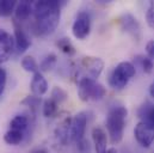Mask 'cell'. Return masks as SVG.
I'll use <instances>...</instances> for the list:
<instances>
[{
  "label": "cell",
  "instance_id": "cell-1",
  "mask_svg": "<svg viewBox=\"0 0 154 153\" xmlns=\"http://www.w3.org/2000/svg\"><path fill=\"white\" fill-rule=\"evenodd\" d=\"M65 1L56 0H39L34 2V33L37 36L51 35L60 23L61 7Z\"/></svg>",
  "mask_w": 154,
  "mask_h": 153
},
{
  "label": "cell",
  "instance_id": "cell-2",
  "mask_svg": "<svg viewBox=\"0 0 154 153\" xmlns=\"http://www.w3.org/2000/svg\"><path fill=\"white\" fill-rule=\"evenodd\" d=\"M127 115H128V110L122 105L112 107L108 113L106 129H108V135L112 145L119 144L123 139Z\"/></svg>",
  "mask_w": 154,
  "mask_h": 153
},
{
  "label": "cell",
  "instance_id": "cell-3",
  "mask_svg": "<svg viewBox=\"0 0 154 153\" xmlns=\"http://www.w3.org/2000/svg\"><path fill=\"white\" fill-rule=\"evenodd\" d=\"M106 93L105 87L99 84L96 79L90 76H84L79 80L78 84V96L82 102L88 101H99Z\"/></svg>",
  "mask_w": 154,
  "mask_h": 153
},
{
  "label": "cell",
  "instance_id": "cell-4",
  "mask_svg": "<svg viewBox=\"0 0 154 153\" xmlns=\"http://www.w3.org/2000/svg\"><path fill=\"white\" fill-rule=\"evenodd\" d=\"M136 68L131 62H119L109 74V85L115 90H122L128 81L135 76Z\"/></svg>",
  "mask_w": 154,
  "mask_h": 153
},
{
  "label": "cell",
  "instance_id": "cell-5",
  "mask_svg": "<svg viewBox=\"0 0 154 153\" xmlns=\"http://www.w3.org/2000/svg\"><path fill=\"white\" fill-rule=\"evenodd\" d=\"M91 31V17L87 12H79L72 25L73 36L77 39H85Z\"/></svg>",
  "mask_w": 154,
  "mask_h": 153
},
{
  "label": "cell",
  "instance_id": "cell-6",
  "mask_svg": "<svg viewBox=\"0 0 154 153\" xmlns=\"http://www.w3.org/2000/svg\"><path fill=\"white\" fill-rule=\"evenodd\" d=\"M134 136L139 142V145L147 148L154 141V127L148 122L141 121L135 126Z\"/></svg>",
  "mask_w": 154,
  "mask_h": 153
},
{
  "label": "cell",
  "instance_id": "cell-7",
  "mask_svg": "<svg viewBox=\"0 0 154 153\" xmlns=\"http://www.w3.org/2000/svg\"><path fill=\"white\" fill-rule=\"evenodd\" d=\"M86 126H87V116L85 113H79L71 120V124H69L71 141L79 144L85 139L84 135H85Z\"/></svg>",
  "mask_w": 154,
  "mask_h": 153
},
{
  "label": "cell",
  "instance_id": "cell-8",
  "mask_svg": "<svg viewBox=\"0 0 154 153\" xmlns=\"http://www.w3.org/2000/svg\"><path fill=\"white\" fill-rule=\"evenodd\" d=\"M16 48L14 38L4 29H0V64L6 62Z\"/></svg>",
  "mask_w": 154,
  "mask_h": 153
},
{
  "label": "cell",
  "instance_id": "cell-9",
  "mask_svg": "<svg viewBox=\"0 0 154 153\" xmlns=\"http://www.w3.org/2000/svg\"><path fill=\"white\" fill-rule=\"evenodd\" d=\"M81 66L82 68L87 72V74L92 79H97L100 76L103 68H104V62L100 58L96 56H85L81 59Z\"/></svg>",
  "mask_w": 154,
  "mask_h": 153
},
{
  "label": "cell",
  "instance_id": "cell-10",
  "mask_svg": "<svg viewBox=\"0 0 154 153\" xmlns=\"http://www.w3.org/2000/svg\"><path fill=\"white\" fill-rule=\"evenodd\" d=\"M13 27H14V36H13V38H14L16 49H17L18 53H24L31 45V39L29 37V35L26 34V31L22 28L20 23L14 20Z\"/></svg>",
  "mask_w": 154,
  "mask_h": 153
},
{
  "label": "cell",
  "instance_id": "cell-11",
  "mask_svg": "<svg viewBox=\"0 0 154 153\" xmlns=\"http://www.w3.org/2000/svg\"><path fill=\"white\" fill-rule=\"evenodd\" d=\"M119 24H121L122 30H124L125 33H128L133 37H135L136 39L140 37L141 27H140V23L137 22V19L133 14H130V13L123 14L119 18Z\"/></svg>",
  "mask_w": 154,
  "mask_h": 153
},
{
  "label": "cell",
  "instance_id": "cell-12",
  "mask_svg": "<svg viewBox=\"0 0 154 153\" xmlns=\"http://www.w3.org/2000/svg\"><path fill=\"white\" fill-rule=\"evenodd\" d=\"M92 140L94 144L96 153H105L106 152V145H108V136L103 128L94 127L92 129Z\"/></svg>",
  "mask_w": 154,
  "mask_h": 153
},
{
  "label": "cell",
  "instance_id": "cell-13",
  "mask_svg": "<svg viewBox=\"0 0 154 153\" xmlns=\"http://www.w3.org/2000/svg\"><path fill=\"white\" fill-rule=\"evenodd\" d=\"M32 11H34V2L26 1V0H23V1L18 2V4H17V7H16V10H14L16 20H17L18 23L28 20L29 17L31 16Z\"/></svg>",
  "mask_w": 154,
  "mask_h": 153
},
{
  "label": "cell",
  "instance_id": "cell-14",
  "mask_svg": "<svg viewBox=\"0 0 154 153\" xmlns=\"http://www.w3.org/2000/svg\"><path fill=\"white\" fill-rule=\"evenodd\" d=\"M30 90H31L32 95H35L37 97L43 96L48 91V83L41 72H37L34 74L32 80L30 83Z\"/></svg>",
  "mask_w": 154,
  "mask_h": 153
},
{
  "label": "cell",
  "instance_id": "cell-15",
  "mask_svg": "<svg viewBox=\"0 0 154 153\" xmlns=\"http://www.w3.org/2000/svg\"><path fill=\"white\" fill-rule=\"evenodd\" d=\"M23 139H24V132L14 130V129H8L4 135V141L12 146L19 145L23 141Z\"/></svg>",
  "mask_w": 154,
  "mask_h": 153
},
{
  "label": "cell",
  "instance_id": "cell-16",
  "mask_svg": "<svg viewBox=\"0 0 154 153\" xmlns=\"http://www.w3.org/2000/svg\"><path fill=\"white\" fill-rule=\"evenodd\" d=\"M29 127V118L25 115H17L10 122V129L25 132Z\"/></svg>",
  "mask_w": 154,
  "mask_h": 153
},
{
  "label": "cell",
  "instance_id": "cell-17",
  "mask_svg": "<svg viewBox=\"0 0 154 153\" xmlns=\"http://www.w3.org/2000/svg\"><path fill=\"white\" fill-rule=\"evenodd\" d=\"M139 117L154 127V105L147 103L146 105L141 107V109L139 110Z\"/></svg>",
  "mask_w": 154,
  "mask_h": 153
},
{
  "label": "cell",
  "instance_id": "cell-18",
  "mask_svg": "<svg viewBox=\"0 0 154 153\" xmlns=\"http://www.w3.org/2000/svg\"><path fill=\"white\" fill-rule=\"evenodd\" d=\"M17 4L16 0H0V16L10 17L14 12Z\"/></svg>",
  "mask_w": 154,
  "mask_h": 153
},
{
  "label": "cell",
  "instance_id": "cell-19",
  "mask_svg": "<svg viewBox=\"0 0 154 153\" xmlns=\"http://www.w3.org/2000/svg\"><path fill=\"white\" fill-rule=\"evenodd\" d=\"M56 62H57V56H56L54 53H50V54H48V55L41 61V64H39V70H41L42 72H49V71H51V70L55 67Z\"/></svg>",
  "mask_w": 154,
  "mask_h": 153
},
{
  "label": "cell",
  "instance_id": "cell-20",
  "mask_svg": "<svg viewBox=\"0 0 154 153\" xmlns=\"http://www.w3.org/2000/svg\"><path fill=\"white\" fill-rule=\"evenodd\" d=\"M57 109H59V104L54 99L48 98V99L44 101V103H43V115L45 117H54L57 114Z\"/></svg>",
  "mask_w": 154,
  "mask_h": 153
},
{
  "label": "cell",
  "instance_id": "cell-21",
  "mask_svg": "<svg viewBox=\"0 0 154 153\" xmlns=\"http://www.w3.org/2000/svg\"><path fill=\"white\" fill-rule=\"evenodd\" d=\"M56 45H57V48H59L62 53H65V54H67V55H74V54H75V48H74V45L72 44V42L69 41V38H67V37L60 38V39L56 42Z\"/></svg>",
  "mask_w": 154,
  "mask_h": 153
},
{
  "label": "cell",
  "instance_id": "cell-22",
  "mask_svg": "<svg viewBox=\"0 0 154 153\" xmlns=\"http://www.w3.org/2000/svg\"><path fill=\"white\" fill-rule=\"evenodd\" d=\"M22 67L24 68V71L30 72V73H34V74L39 72L38 65H37L36 60L32 56H25V58H23V60H22Z\"/></svg>",
  "mask_w": 154,
  "mask_h": 153
},
{
  "label": "cell",
  "instance_id": "cell-23",
  "mask_svg": "<svg viewBox=\"0 0 154 153\" xmlns=\"http://www.w3.org/2000/svg\"><path fill=\"white\" fill-rule=\"evenodd\" d=\"M50 98L54 99L57 104H61L62 102H65L67 98H68V93L60 86H55L51 91V95H50Z\"/></svg>",
  "mask_w": 154,
  "mask_h": 153
},
{
  "label": "cell",
  "instance_id": "cell-24",
  "mask_svg": "<svg viewBox=\"0 0 154 153\" xmlns=\"http://www.w3.org/2000/svg\"><path fill=\"white\" fill-rule=\"evenodd\" d=\"M136 61L139 62V65H140V67L142 68V71L145 72V73H151L152 71H153V61H152V59H149L148 56H143V55H139V56H136Z\"/></svg>",
  "mask_w": 154,
  "mask_h": 153
},
{
  "label": "cell",
  "instance_id": "cell-25",
  "mask_svg": "<svg viewBox=\"0 0 154 153\" xmlns=\"http://www.w3.org/2000/svg\"><path fill=\"white\" fill-rule=\"evenodd\" d=\"M22 104L29 107L32 111H36V109L38 108L39 104H41V97H37V96H35V95L28 96V97H25V98L22 101Z\"/></svg>",
  "mask_w": 154,
  "mask_h": 153
},
{
  "label": "cell",
  "instance_id": "cell-26",
  "mask_svg": "<svg viewBox=\"0 0 154 153\" xmlns=\"http://www.w3.org/2000/svg\"><path fill=\"white\" fill-rule=\"evenodd\" d=\"M6 80H7V74L4 68L0 67V96L4 93L5 86H6Z\"/></svg>",
  "mask_w": 154,
  "mask_h": 153
},
{
  "label": "cell",
  "instance_id": "cell-27",
  "mask_svg": "<svg viewBox=\"0 0 154 153\" xmlns=\"http://www.w3.org/2000/svg\"><path fill=\"white\" fill-rule=\"evenodd\" d=\"M146 19H147V24H148L152 29H154V7H151V8L147 11Z\"/></svg>",
  "mask_w": 154,
  "mask_h": 153
},
{
  "label": "cell",
  "instance_id": "cell-28",
  "mask_svg": "<svg viewBox=\"0 0 154 153\" xmlns=\"http://www.w3.org/2000/svg\"><path fill=\"white\" fill-rule=\"evenodd\" d=\"M146 52L149 59H154V41H149L146 44Z\"/></svg>",
  "mask_w": 154,
  "mask_h": 153
},
{
  "label": "cell",
  "instance_id": "cell-29",
  "mask_svg": "<svg viewBox=\"0 0 154 153\" xmlns=\"http://www.w3.org/2000/svg\"><path fill=\"white\" fill-rule=\"evenodd\" d=\"M149 93H151V96L154 98V83H152L151 86H149Z\"/></svg>",
  "mask_w": 154,
  "mask_h": 153
},
{
  "label": "cell",
  "instance_id": "cell-30",
  "mask_svg": "<svg viewBox=\"0 0 154 153\" xmlns=\"http://www.w3.org/2000/svg\"><path fill=\"white\" fill-rule=\"evenodd\" d=\"M31 153H48L44 148H38V150H35V151H32Z\"/></svg>",
  "mask_w": 154,
  "mask_h": 153
},
{
  "label": "cell",
  "instance_id": "cell-31",
  "mask_svg": "<svg viewBox=\"0 0 154 153\" xmlns=\"http://www.w3.org/2000/svg\"><path fill=\"white\" fill-rule=\"evenodd\" d=\"M105 153H118V151L116 150L115 147H111V148H109V150H106V152Z\"/></svg>",
  "mask_w": 154,
  "mask_h": 153
}]
</instances>
